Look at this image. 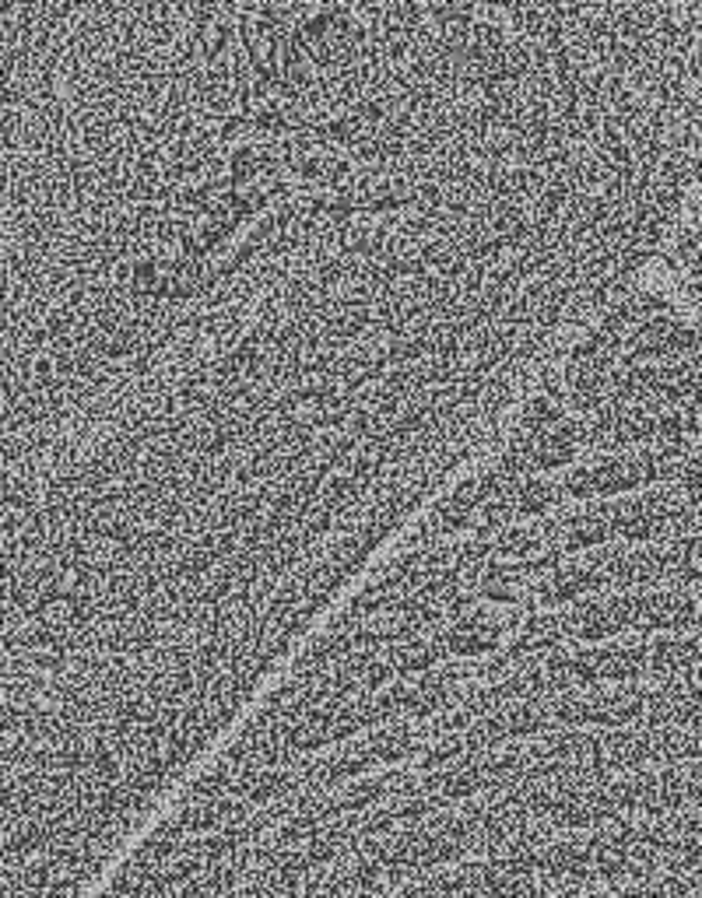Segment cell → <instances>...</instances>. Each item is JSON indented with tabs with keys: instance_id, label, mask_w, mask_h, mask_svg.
<instances>
[{
	"instance_id": "1",
	"label": "cell",
	"mask_w": 702,
	"mask_h": 898,
	"mask_svg": "<svg viewBox=\"0 0 702 898\" xmlns=\"http://www.w3.org/2000/svg\"><path fill=\"white\" fill-rule=\"evenodd\" d=\"M586 457L583 418L548 393L545 386L534 390L517 411L509 432L498 446L496 464L502 474L526 477V474H565L576 460Z\"/></svg>"
},
{
	"instance_id": "2",
	"label": "cell",
	"mask_w": 702,
	"mask_h": 898,
	"mask_svg": "<svg viewBox=\"0 0 702 898\" xmlns=\"http://www.w3.org/2000/svg\"><path fill=\"white\" fill-rule=\"evenodd\" d=\"M524 610H506V608H492V604H464V608L450 610L442 618V625L436 629L439 642L446 649L450 660H464V664H478V660H489L492 653H498L517 621H520Z\"/></svg>"
},
{
	"instance_id": "3",
	"label": "cell",
	"mask_w": 702,
	"mask_h": 898,
	"mask_svg": "<svg viewBox=\"0 0 702 898\" xmlns=\"http://www.w3.org/2000/svg\"><path fill=\"white\" fill-rule=\"evenodd\" d=\"M478 513H481V477L470 474V477L453 481L429 506L425 523L418 526V537L414 541H439V544L464 541V537H470L478 530Z\"/></svg>"
},
{
	"instance_id": "4",
	"label": "cell",
	"mask_w": 702,
	"mask_h": 898,
	"mask_svg": "<svg viewBox=\"0 0 702 898\" xmlns=\"http://www.w3.org/2000/svg\"><path fill=\"white\" fill-rule=\"evenodd\" d=\"M671 267L681 291L696 302L702 313V197L692 194V201L681 214V225L671 239Z\"/></svg>"
},
{
	"instance_id": "5",
	"label": "cell",
	"mask_w": 702,
	"mask_h": 898,
	"mask_svg": "<svg viewBox=\"0 0 702 898\" xmlns=\"http://www.w3.org/2000/svg\"><path fill=\"white\" fill-rule=\"evenodd\" d=\"M692 194H699V197H702V127H699V151H696V186H692Z\"/></svg>"
}]
</instances>
